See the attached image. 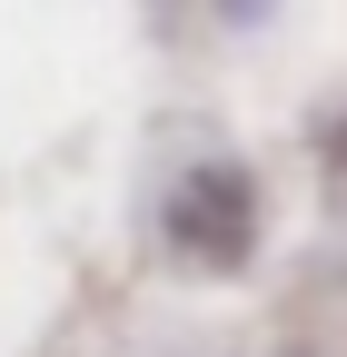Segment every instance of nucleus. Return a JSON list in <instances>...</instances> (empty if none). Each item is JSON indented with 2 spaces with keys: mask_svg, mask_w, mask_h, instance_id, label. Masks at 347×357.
Here are the masks:
<instances>
[{
  "mask_svg": "<svg viewBox=\"0 0 347 357\" xmlns=\"http://www.w3.org/2000/svg\"><path fill=\"white\" fill-rule=\"evenodd\" d=\"M169 238H179V258H199V268H238L258 248V178L238 159L189 169L179 199H169Z\"/></svg>",
  "mask_w": 347,
  "mask_h": 357,
  "instance_id": "obj_1",
  "label": "nucleus"
}]
</instances>
